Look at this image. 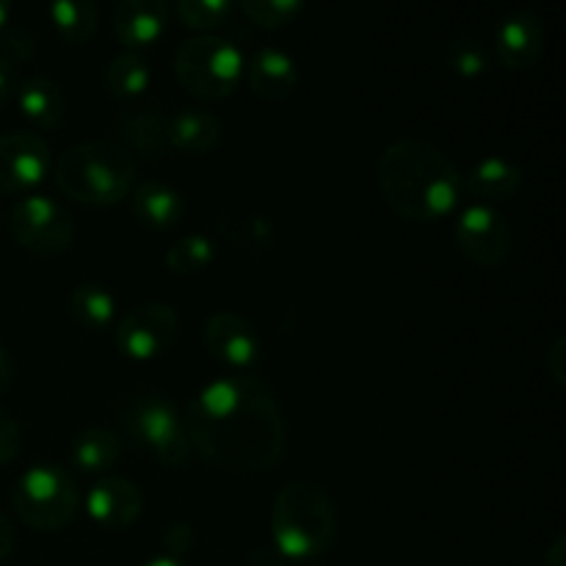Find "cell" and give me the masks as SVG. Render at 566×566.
Returning a JSON list of instances; mask_svg holds the SVG:
<instances>
[{"mask_svg":"<svg viewBox=\"0 0 566 566\" xmlns=\"http://www.w3.org/2000/svg\"><path fill=\"white\" fill-rule=\"evenodd\" d=\"M191 547H193V525L191 523H182V520H177V523L166 525V531H164L166 556L182 558L188 551H191Z\"/></svg>","mask_w":566,"mask_h":566,"instance_id":"obj_31","label":"cell"},{"mask_svg":"<svg viewBox=\"0 0 566 566\" xmlns=\"http://www.w3.org/2000/svg\"><path fill=\"white\" fill-rule=\"evenodd\" d=\"M70 315L81 329L105 332L116 324V298L99 282H81L70 293Z\"/></svg>","mask_w":566,"mask_h":566,"instance_id":"obj_23","label":"cell"},{"mask_svg":"<svg viewBox=\"0 0 566 566\" xmlns=\"http://www.w3.org/2000/svg\"><path fill=\"white\" fill-rule=\"evenodd\" d=\"M304 566H324V564H304Z\"/></svg>","mask_w":566,"mask_h":566,"instance_id":"obj_41","label":"cell"},{"mask_svg":"<svg viewBox=\"0 0 566 566\" xmlns=\"http://www.w3.org/2000/svg\"><path fill=\"white\" fill-rule=\"evenodd\" d=\"M122 459V440L119 434H114L111 429L103 426H88L75 434V440L70 442V462L72 468L81 470V473L99 475L108 473L119 464Z\"/></svg>","mask_w":566,"mask_h":566,"instance_id":"obj_22","label":"cell"},{"mask_svg":"<svg viewBox=\"0 0 566 566\" xmlns=\"http://www.w3.org/2000/svg\"><path fill=\"white\" fill-rule=\"evenodd\" d=\"M191 448L216 468L263 473L285 457L287 426L274 392L252 374L213 379L186 412Z\"/></svg>","mask_w":566,"mask_h":566,"instance_id":"obj_1","label":"cell"},{"mask_svg":"<svg viewBox=\"0 0 566 566\" xmlns=\"http://www.w3.org/2000/svg\"><path fill=\"white\" fill-rule=\"evenodd\" d=\"M138 164L119 142H83L59 155L53 180L64 197L88 208H114L136 188Z\"/></svg>","mask_w":566,"mask_h":566,"instance_id":"obj_4","label":"cell"},{"mask_svg":"<svg viewBox=\"0 0 566 566\" xmlns=\"http://www.w3.org/2000/svg\"><path fill=\"white\" fill-rule=\"evenodd\" d=\"M9 230L25 252L36 258H59L72 247L75 221L70 210L44 193H28L14 202L9 213Z\"/></svg>","mask_w":566,"mask_h":566,"instance_id":"obj_8","label":"cell"},{"mask_svg":"<svg viewBox=\"0 0 566 566\" xmlns=\"http://www.w3.org/2000/svg\"><path fill=\"white\" fill-rule=\"evenodd\" d=\"M11 551H14V525H11V520L0 512V562L9 558Z\"/></svg>","mask_w":566,"mask_h":566,"instance_id":"obj_35","label":"cell"},{"mask_svg":"<svg viewBox=\"0 0 566 566\" xmlns=\"http://www.w3.org/2000/svg\"><path fill=\"white\" fill-rule=\"evenodd\" d=\"M376 177L387 208L418 224L453 216L464 193L457 164L437 144L415 136L387 144Z\"/></svg>","mask_w":566,"mask_h":566,"instance_id":"obj_2","label":"cell"},{"mask_svg":"<svg viewBox=\"0 0 566 566\" xmlns=\"http://www.w3.org/2000/svg\"><path fill=\"white\" fill-rule=\"evenodd\" d=\"M453 241L464 260L481 269H495L512 254V227L497 208L473 202L457 216Z\"/></svg>","mask_w":566,"mask_h":566,"instance_id":"obj_10","label":"cell"},{"mask_svg":"<svg viewBox=\"0 0 566 566\" xmlns=\"http://www.w3.org/2000/svg\"><path fill=\"white\" fill-rule=\"evenodd\" d=\"M545 566H566V536L558 534L551 551L545 553Z\"/></svg>","mask_w":566,"mask_h":566,"instance_id":"obj_37","label":"cell"},{"mask_svg":"<svg viewBox=\"0 0 566 566\" xmlns=\"http://www.w3.org/2000/svg\"><path fill=\"white\" fill-rule=\"evenodd\" d=\"M271 539L285 562L313 564L337 542V509L324 486L291 481L271 506Z\"/></svg>","mask_w":566,"mask_h":566,"instance_id":"obj_3","label":"cell"},{"mask_svg":"<svg viewBox=\"0 0 566 566\" xmlns=\"http://www.w3.org/2000/svg\"><path fill=\"white\" fill-rule=\"evenodd\" d=\"M241 50L216 33H197L186 39L175 53V77L191 97L202 103H221L238 88L243 77Z\"/></svg>","mask_w":566,"mask_h":566,"instance_id":"obj_5","label":"cell"},{"mask_svg":"<svg viewBox=\"0 0 566 566\" xmlns=\"http://www.w3.org/2000/svg\"><path fill=\"white\" fill-rule=\"evenodd\" d=\"M462 186L470 197H475V202L495 208V205L512 202L517 197L520 186H523V171L509 158L486 155L462 177Z\"/></svg>","mask_w":566,"mask_h":566,"instance_id":"obj_17","label":"cell"},{"mask_svg":"<svg viewBox=\"0 0 566 566\" xmlns=\"http://www.w3.org/2000/svg\"><path fill=\"white\" fill-rule=\"evenodd\" d=\"M221 119L213 111L205 108H182L169 116V147L182 155H208L221 142Z\"/></svg>","mask_w":566,"mask_h":566,"instance_id":"obj_20","label":"cell"},{"mask_svg":"<svg viewBox=\"0 0 566 566\" xmlns=\"http://www.w3.org/2000/svg\"><path fill=\"white\" fill-rule=\"evenodd\" d=\"M216 258V247L208 235H182L166 252V269L177 276H193L208 269Z\"/></svg>","mask_w":566,"mask_h":566,"instance_id":"obj_26","label":"cell"},{"mask_svg":"<svg viewBox=\"0 0 566 566\" xmlns=\"http://www.w3.org/2000/svg\"><path fill=\"white\" fill-rule=\"evenodd\" d=\"M564 348H566V343L564 340H556L553 343V348H551V354H547V365H551V374H553V379L558 381V387H564Z\"/></svg>","mask_w":566,"mask_h":566,"instance_id":"obj_34","label":"cell"},{"mask_svg":"<svg viewBox=\"0 0 566 566\" xmlns=\"http://www.w3.org/2000/svg\"><path fill=\"white\" fill-rule=\"evenodd\" d=\"M53 171V153L39 133L0 136V197H28Z\"/></svg>","mask_w":566,"mask_h":566,"instance_id":"obj_11","label":"cell"},{"mask_svg":"<svg viewBox=\"0 0 566 566\" xmlns=\"http://www.w3.org/2000/svg\"><path fill=\"white\" fill-rule=\"evenodd\" d=\"M307 0H241L243 14L263 31H280L304 11Z\"/></svg>","mask_w":566,"mask_h":566,"instance_id":"obj_29","label":"cell"},{"mask_svg":"<svg viewBox=\"0 0 566 566\" xmlns=\"http://www.w3.org/2000/svg\"><path fill=\"white\" fill-rule=\"evenodd\" d=\"M202 343L210 357L232 374H249L260 359L258 326L232 310H219L205 321Z\"/></svg>","mask_w":566,"mask_h":566,"instance_id":"obj_12","label":"cell"},{"mask_svg":"<svg viewBox=\"0 0 566 566\" xmlns=\"http://www.w3.org/2000/svg\"><path fill=\"white\" fill-rule=\"evenodd\" d=\"M50 22L55 33L70 44H88L99 28L94 0H50Z\"/></svg>","mask_w":566,"mask_h":566,"instance_id":"obj_24","label":"cell"},{"mask_svg":"<svg viewBox=\"0 0 566 566\" xmlns=\"http://www.w3.org/2000/svg\"><path fill=\"white\" fill-rule=\"evenodd\" d=\"M177 337H180V315L166 302L138 304L114 329L116 348L136 363L164 357Z\"/></svg>","mask_w":566,"mask_h":566,"instance_id":"obj_9","label":"cell"},{"mask_svg":"<svg viewBox=\"0 0 566 566\" xmlns=\"http://www.w3.org/2000/svg\"><path fill=\"white\" fill-rule=\"evenodd\" d=\"M249 88L263 103H282L298 86V66L282 48H260L243 66Z\"/></svg>","mask_w":566,"mask_h":566,"instance_id":"obj_16","label":"cell"},{"mask_svg":"<svg viewBox=\"0 0 566 566\" xmlns=\"http://www.w3.org/2000/svg\"><path fill=\"white\" fill-rule=\"evenodd\" d=\"M545 22L534 11H512L495 28V55L506 70H531L545 53Z\"/></svg>","mask_w":566,"mask_h":566,"instance_id":"obj_13","label":"cell"},{"mask_svg":"<svg viewBox=\"0 0 566 566\" xmlns=\"http://www.w3.org/2000/svg\"><path fill=\"white\" fill-rule=\"evenodd\" d=\"M169 20V0H119L114 11V36L130 53H142L164 39Z\"/></svg>","mask_w":566,"mask_h":566,"instance_id":"obj_15","label":"cell"},{"mask_svg":"<svg viewBox=\"0 0 566 566\" xmlns=\"http://www.w3.org/2000/svg\"><path fill=\"white\" fill-rule=\"evenodd\" d=\"M33 50H36V42H33L31 33L22 31V28H11L3 36V44H0V53L9 55L14 64H22V61L31 59Z\"/></svg>","mask_w":566,"mask_h":566,"instance_id":"obj_32","label":"cell"},{"mask_svg":"<svg viewBox=\"0 0 566 566\" xmlns=\"http://www.w3.org/2000/svg\"><path fill=\"white\" fill-rule=\"evenodd\" d=\"M103 83L105 92L114 99H138L142 94H147L149 83H153V66L142 53L125 50L105 66Z\"/></svg>","mask_w":566,"mask_h":566,"instance_id":"obj_25","label":"cell"},{"mask_svg":"<svg viewBox=\"0 0 566 566\" xmlns=\"http://www.w3.org/2000/svg\"><path fill=\"white\" fill-rule=\"evenodd\" d=\"M175 9L186 28L199 33H213L230 20L235 0H175Z\"/></svg>","mask_w":566,"mask_h":566,"instance_id":"obj_27","label":"cell"},{"mask_svg":"<svg viewBox=\"0 0 566 566\" xmlns=\"http://www.w3.org/2000/svg\"><path fill=\"white\" fill-rule=\"evenodd\" d=\"M17 108L20 114L31 122L33 127H42V130H53L64 122V94H61L59 83L48 75H33L28 81L20 83L14 94Z\"/></svg>","mask_w":566,"mask_h":566,"instance_id":"obj_21","label":"cell"},{"mask_svg":"<svg viewBox=\"0 0 566 566\" xmlns=\"http://www.w3.org/2000/svg\"><path fill=\"white\" fill-rule=\"evenodd\" d=\"M9 17H11V0H0V33H3L6 25H9Z\"/></svg>","mask_w":566,"mask_h":566,"instance_id":"obj_40","label":"cell"},{"mask_svg":"<svg viewBox=\"0 0 566 566\" xmlns=\"http://www.w3.org/2000/svg\"><path fill=\"white\" fill-rule=\"evenodd\" d=\"M11 506L22 525L39 534H55L75 520L81 490L70 470L59 464H33L17 479Z\"/></svg>","mask_w":566,"mask_h":566,"instance_id":"obj_6","label":"cell"},{"mask_svg":"<svg viewBox=\"0 0 566 566\" xmlns=\"http://www.w3.org/2000/svg\"><path fill=\"white\" fill-rule=\"evenodd\" d=\"M20 88V77H17V64L9 59V55L0 53V108L6 103H11Z\"/></svg>","mask_w":566,"mask_h":566,"instance_id":"obj_33","label":"cell"},{"mask_svg":"<svg viewBox=\"0 0 566 566\" xmlns=\"http://www.w3.org/2000/svg\"><path fill=\"white\" fill-rule=\"evenodd\" d=\"M166 125H169V116L158 108H130L125 111V116L119 119V138L122 147L136 158L158 160L169 153V133H166Z\"/></svg>","mask_w":566,"mask_h":566,"instance_id":"obj_18","label":"cell"},{"mask_svg":"<svg viewBox=\"0 0 566 566\" xmlns=\"http://www.w3.org/2000/svg\"><path fill=\"white\" fill-rule=\"evenodd\" d=\"M22 451V429L11 412L0 407V468L14 462Z\"/></svg>","mask_w":566,"mask_h":566,"instance_id":"obj_30","label":"cell"},{"mask_svg":"<svg viewBox=\"0 0 566 566\" xmlns=\"http://www.w3.org/2000/svg\"><path fill=\"white\" fill-rule=\"evenodd\" d=\"M144 512V495L136 481L105 475L88 490L86 514L105 531H127Z\"/></svg>","mask_w":566,"mask_h":566,"instance_id":"obj_14","label":"cell"},{"mask_svg":"<svg viewBox=\"0 0 566 566\" xmlns=\"http://www.w3.org/2000/svg\"><path fill=\"white\" fill-rule=\"evenodd\" d=\"M122 429L130 437V442L153 453L155 462H160L164 468H182L191 459L193 448L188 440L186 418L166 398H130L122 409Z\"/></svg>","mask_w":566,"mask_h":566,"instance_id":"obj_7","label":"cell"},{"mask_svg":"<svg viewBox=\"0 0 566 566\" xmlns=\"http://www.w3.org/2000/svg\"><path fill=\"white\" fill-rule=\"evenodd\" d=\"M446 64L451 66L453 75L464 77V81H475V77H484L492 66L490 48H486L481 39L475 36H459L457 42H451L446 53Z\"/></svg>","mask_w":566,"mask_h":566,"instance_id":"obj_28","label":"cell"},{"mask_svg":"<svg viewBox=\"0 0 566 566\" xmlns=\"http://www.w3.org/2000/svg\"><path fill=\"white\" fill-rule=\"evenodd\" d=\"M247 566H285V558L280 556V553L274 551V547H269V551H258L249 556Z\"/></svg>","mask_w":566,"mask_h":566,"instance_id":"obj_38","label":"cell"},{"mask_svg":"<svg viewBox=\"0 0 566 566\" xmlns=\"http://www.w3.org/2000/svg\"><path fill=\"white\" fill-rule=\"evenodd\" d=\"M133 216L142 221L144 227L155 232H166L171 227L180 224L182 213H186V199L175 186L160 180H147L142 186L133 188L130 193Z\"/></svg>","mask_w":566,"mask_h":566,"instance_id":"obj_19","label":"cell"},{"mask_svg":"<svg viewBox=\"0 0 566 566\" xmlns=\"http://www.w3.org/2000/svg\"><path fill=\"white\" fill-rule=\"evenodd\" d=\"M142 566H186L180 562V558H171V556H155V558H149V562H144Z\"/></svg>","mask_w":566,"mask_h":566,"instance_id":"obj_39","label":"cell"},{"mask_svg":"<svg viewBox=\"0 0 566 566\" xmlns=\"http://www.w3.org/2000/svg\"><path fill=\"white\" fill-rule=\"evenodd\" d=\"M11 381H14V359H11V354L0 346V392L9 390Z\"/></svg>","mask_w":566,"mask_h":566,"instance_id":"obj_36","label":"cell"}]
</instances>
